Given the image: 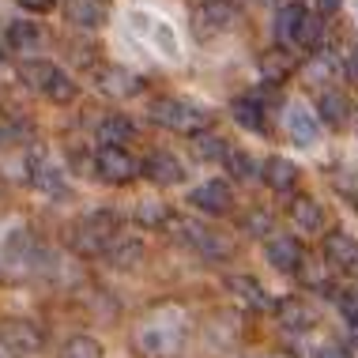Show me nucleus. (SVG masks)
I'll return each instance as SVG.
<instances>
[{
    "label": "nucleus",
    "mask_w": 358,
    "mask_h": 358,
    "mask_svg": "<svg viewBox=\"0 0 358 358\" xmlns=\"http://www.w3.org/2000/svg\"><path fill=\"white\" fill-rule=\"evenodd\" d=\"M298 275H302V283H306V287H313V290H328V272H324L321 264H306V260H302Z\"/></svg>",
    "instance_id": "nucleus-34"
},
{
    "label": "nucleus",
    "mask_w": 358,
    "mask_h": 358,
    "mask_svg": "<svg viewBox=\"0 0 358 358\" xmlns=\"http://www.w3.org/2000/svg\"><path fill=\"white\" fill-rule=\"evenodd\" d=\"M19 8H27V12L42 15V12H53V8H57V0H19Z\"/></svg>",
    "instance_id": "nucleus-36"
},
{
    "label": "nucleus",
    "mask_w": 358,
    "mask_h": 358,
    "mask_svg": "<svg viewBox=\"0 0 358 358\" xmlns=\"http://www.w3.org/2000/svg\"><path fill=\"white\" fill-rule=\"evenodd\" d=\"M136 170H140L136 159L124 148H99L94 151V173L102 181H110V185H129L136 178Z\"/></svg>",
    "instance_id": "nucleus-6"
},
{
    "label": "nucleus",
    "mask_w": 358,
    "mask_h": 358,
    "mask_svg": "<svg viewBox=\"0 0 358 358\" xmlns=\"http://www.w3.org/2000/svg\"><path fill=\"white\" fill-rule=\"evenodd\" d=\"M279 321H283V328H294V332H306V328L317 324V313L313 306H306L302 298H283V302L275 306Z\"/></svg>",
    "instance_id": "nucleus-17"
},
{
    "label": "nucleus",
    "mask_w": 358,
    "mask_h": 358,
    "mask_svg": "<svg viewBox=\"0 0 358 358\" xmlns=\"http://www.w3.org/2000/svg\"><path fill=\"white\" fill-rule=\"evenodd\" d=\"M302 245H298L290 234H275V238H268V264L279 268V272H298L302 268Z\"/></svg>",
    "instance_id": "nucleus-9"
},
{
    "label": "nucleus",
    "mask_w": 358,
    "mask_h": 358,
    "mask_svg": "<svg viewBox=\"0 0 358 358\" xmlns=\"http://www.w3.org/2000/svg\"><path fill=\"white\" fill-rule=\"evenodd\" d=\"M136 343L148 355H159V358L178 355L181 343H185V321H181V313L178 309H155L148 321L140 324Z\"/></svg>",
    "instance_id": "nucleus-1"
},
{
    "label": "nucleus",
    "mask_w": 358,
    "mask_h": 358,
    "mask_svg": "<svg viewBox=\"0 0 358 358\" xmlns=\"http://www.w3.org/2000/svg\"><path fill=\"white\" fill-rule=\"evenodd\" d=\"M290 219H294L298 230L317 234V230H321V222H324V211H321V204H313L309 196H298L294 204H290Z\"/></svg>",
    "instance_id": "nucleus-19"
},
{
    "label": "nucleus",
    "mask_w": 358,
    "mask_h": 358,
    "mask_svg": "<svg viewBox=\"0 0 358 358\" xmlns=\"http://www.w3.org/2000/svg\"><path fill=\"white\" fill-rule=\"evenodd\" d=\"M136 219H140V227H162L170 219V211L159 200H143V204H136Z\"/></svg>",
    "instance_id": "nucleus-32"
},
{
    "label": "nucleus",
    "mask_w": 358,
    "mask_h": 358,
    "mask_svg": "<svg viewBox=\"0 0 358 358\" xmlns=\"http://www.w3.org/2000/svg\"><path fill=\"white\" fill-rule=\"evenodd\" d=\"M287 132H290V140L298 143V148H313V140H317V113H309L306 106H290L287 110Z\"/></svg>",
    "instance_id": "nucleus-13"
},
{
    "label": "nucleus",
    "mask_w": 358,
    "mask_h": 358,
    "mask_svg": "<svg viewBox=\"0 0 358 358\" xmlns=\"http://www.w3.org/2000/svg\"><path fill=\"white\" fill-rule=\"evenodd\" d=\"M113 234H117V215L113 211H94V215H87L72 230V249L80 257H99V253H106Z\"/></svg>",
    "instance_id": "nucleus-4"
},
{
    "label": "nucleus",
    "mask_w": 358,
    "mask_h": 358,
    "mask_svg": "<svg viewBox=\"0 0 358 358\" xmlns=\"http://www.w3.org/2000/svg\"><path fill=\"white\" fill-rule=\"evenodd\" d=\"M106 260H110V268H117V272H129V268H136L143 260V241L140 238H113L110 245H106Z\"/></svg>",
    "instance_id": "nucleus-12"
},
{
    "label": "nucleus",
    "mask_w": 358,
    "mask_h": 358,
    "mask_svg": "<svg viewBox=\"0 0 358 358\" xmlns=\"http://www.w3.org/2000/svg\"><path fill=\"white\" fill-rule=\"evenodd\" d=\"M317 38H321V15H306L302 31H298V45H302V50H313Z\"/></svg>",
    "instance_id": "nucleus-33"
},
{
    "label": "nucleus",
    "mask_w": 358,
    "mask_h": 358,
    "mask_svg": "<svg viewBox=\"0 0 358 358\" xmlns=\"http://www.w3.org/2000/svg\"><path fill=\"white\" fill-rule=\"evenodd\" d=\"M162 227H166V234L178 241V245L196 249L200 257H211V260L230 257V241L222 238L219 230H208L204 222H196V219H189V215H170Z\"/></svg>",
    "instance_id": "nucleus-2"
},
{
    "label": "nucleus",
    "mask_w": 358,
    "mask_h": 358,
    "mask_svg": "<svg viewBox=\"0 0 358 358\" xmlns=\"http://www.w3.org/2000/svg\"><path fill=\"white\" fill-rule=\"evenodd\" d=\"M340 4L343 0H317V8H321L324 15H332V12H340Z\"/></svg>",
    "instance_id": "nucleus-38"
},
{
    "label": "nucleus",
    "mask_w": 358,
    "mask_h": 358,
    "mask_svg": "<svg viewBox=\"0 0 358 358\" xmlns=\"http://www.w3.org/2000/svg\"><path fill=\"white\" fill-rule=\"evenodd\" d=\"M64 15H69V23L83 27V31H94V27H102L106 8L102 0H64Z\"/></svg>",
    "instance_id": "nucleus-18"
},
{
    "label": "nucleus",
    "mask_w": 358,
    "mask_h": 358,
    "mask_svg": "<svg viewBox=\"0 0 358 358\" xmlns=\"http://www.w3.org/2000/svg\"><path fill=\"white\" fill-rule=\"evenodd\" d=\"M230 113H234V121L241 124V129H249V132L264 129V106H260L257 99H234L230 102Z\"/></svg>",
    "instance_id": "nucleus-21"
},
{
    "label": "nucleus",
    "mask_w": 358,
    "mask_h": 358,
    "mask_svg": "<svg viewBox=\"0 0 358 358\" xmlns=\"http://www.w3.org/2000/svg\"><path fill=\"white\" fill-rule=\"evenodd\" d=\"M132 140V121L121 117V113H110L102 124H99V143L102 148H121V143Z\"/></svg>",
    "instance_id": "nucleus-20"
},
{
    "label": "nucleus",
    "mask_w": 358,
    "mask_h": 358,
    "mask_svg": "<svg viewBox=\"0 0 358 358\" xmlns=\"http://www.w3.org/2000/svg\"><path fill=\"white\" fill-rule=\"evenodd\" d=\"M61 358H102V343L94 340V336H72V340L64 343Z\"/></svg>",
    "instance_id": "nucleus-29"
},
{
    "label": "nucleus",
    "mask_w": 358,
    "mask_h": 358,
    "mask_svg": "<svg viewBox=\"0 0 358 358\" xmlns=\"http://www.w3.org/2000/svg\"><path fill=\"white\" fill-rule=\"evenodd\" d=\"M317 110H321V121H328V124H347V117H351V102L343 99V94H336V91H328V94H321V102H317Z\"/></svg>",
    "instance_id": "nucleus-22"
},
{
    "label": "nucleus",
    "mask_w": 358,
    "mask_h": 358,
    "mask_svg": "<svg viewBox=\"0 0 358 358\" xmlns=\"http://www.w3.org/2000/svg\"><path fill=\"white\" fill-rule=\"evenodd\" d=\"M245 230H249V234H257V238L260 234H272V219H268L264 211H253V215L245 219Z\"/></svg>",
    "instance_id": "nucleus-35"
},
{
    "label": "nucleus",
    "mask_w": 358,
    "mask_h": 358,
    "mask_svg": "<svg viewBox=\"0 0 358 358\" xmlns=\"http://www.w3.org/2000/svg\"><path fill=\"white\" fill-rule=\"evenodd\" d=\"M76 91H80V87L72 83V76H64L61 69H57V72H53V80L45 83V91H42V94H45V99H53V102H61V106H64V102H72V99H76Z\"/></svg>",
    "instance_id": "nucleus-28"
},
{
    "label": "nucleus",
    "mask_w": 358,
    "mask_h": 358,
    "mask_svg": "<svg viewBox=\"0 0 358 358\" xmlns=\"http://www.w3.org/2000/svg\"><path fill=\"white\" fill-rule=\"evenodd\" d=\"M321 358H343L340 351H321Z\"/></svg>",
    "instance_id": "nucleus-40"
},
{
    "label": "nucleus",
    "mask_w": 358,
    "mask_h": 358,
    "mask_svg": "<svg viewBox=\"0 0 358 358\" xmlns=\"http://www.w3.org/2000/svg\"><path fill=\"white\" fill-rule=\"evenodd\" d=\"M94 80H99V87L106 94H113V99H132V94L140 91V76L121 69V64H106V69H99Z\"/></svg>",
    "instance_id": "nucleus-8"
},
{
    "label": "nucleus",
    "mask_w": 358,
    "mask_h": 358,
    "mask_svg": "<svg viewBox=\"0 0 358 358\" xmlns=\"http://www.w3.org/2000/svg\"><path fill=\"white\" fill-rule=\"evenodd\" d=\"M227 290L238 298L241 306H249V309H272L268 290L260 287L257 279H249V275H230V279H227Z\"/></svg>",
    "instance_id": "nucleus-15"
},
{
    "label": "nucleus",
    "mask_w": 358,
    "mask_h": 358,
    "mask_svg": "<svg viewBox=\"0 0 358 358\" xmlns=\"http://www.w3.org/2000/svg\"><path fill=\"white\" fill-rule=\"evenodd\" d=\"M347 332H351V340L358 343V309H351V313H347Z\"/></svg>",
    "instance_id": "nucleus-37"
},
{
    "label": "nucleus",
    "mask_w": 358,
    "mask_h": 358,
    "mask_svg": "<svg viewBox=\"0 0 358 358\" xmlns=\"http://www.w3.org/2000/svg\"><path fill=\"white\" fill-rule=\"evenodd\" d=\"M309 12L302 4H287V8H279V15H275V42H279V50H290V45H298V31H302V19Z\"/></svg>",
    "instance_id": "nucleus-14"
},
{
    "label": "nucleus",
    "mask_w": 358,
    "mask_h": 358,
    "mask_svg": "<svg viewBox=\"0 0 358 358\" xmlns=\"http://www.w3.org/2000/svg\"><path fill=\"white\" fill-rule=\"evenodd\" d=\"M192 148L204 162H215V159H227V143L219 136H211V132H196V140H192Z\"/></svg>",
    "instance_id": "nucleus-30"
},
{
    "label": "nucleus",
    "mask_w": 358,
    "mask_h": 358,
    "mask_svg": "<svg viewBox=\"0 0 358 358\" xmlns=\"http://www.w3.org/2000/svg\"><path fill=\"white\" fill-rule=\"evenodd\" d=\"M347 76L358 83V45H355V53H351V61H347Z\"/></svg>",
    "instance_id": "nucleus-39"
},
{
    "label": "nucleus",
    "mask_w": 358,
    "mask_h": 358,
    "mask_svg": "<svg viewBox=\"0 0 358 358\" xmlns=\"http://www.w3.org/2000/svg\"><path fill=\"white\" fill-rule=\"evenodd\" d=\"M0 61H4V53H0Z\"/></svg>",
    "instance_id": "nucleus-41"
},
{
    "label": "nucleus",
    "mask_w": 358,
    "mask_h": 358,
    "mask_svg": "<svg viewBox=\"0 0 358 358\" xmlns=\"http://www.w3.org/2000/svg\"><path fill=\"white\" fill-rule=\"evenodd\" d=\"M260 72L268 76V83H279L290 76V53L283 50H268L264 57H260Z\"/></svg>",
    "instance_id": "nucleus-26"
},
{
    "label": "nucleus",
    "mask_w": 358,
    "mask_h": 358,
    "mask_svg": "<svg viewBox=\"0 0 358 358\" xmlns=\"http://www.w3.org/2000/svg\"><path fill=\"white\" fill-rule=\"evenodd\" d=\"M53 72H57V64H50V61H23L19 64V80L31 87V91H45Z\"/></svg>",
    "instance_id": "nucleus-24"
},
{
    "label": "nucleus",
    "mask_w": 358,
    "mask_h": 358,
    "mask_svg": "<svg viewBox=\"0 0 358 358\" xmlns=\"http://www.w3.org/2000/svg\"><path fill=\"white\" fill-rule=\"evenodd\" d=\"M200 19H204V31H222V27H227L230 19H234V12H230L227 0H208L204 12L196 15V23H200Z\"/></svg>",
    "instance_id": "nucleus-27"
},
{
    "label": "nucleus",
    "mask_w": 358,
    "mask_h": 358,
    "mask_svg": "<svg viewBox=\"0 0 358 358\" xmlns=\"http://www.w3.org/2000/svg\"><path fill=\"white\" fill-rule=\"evenodd\" d=\"M31 181H34L42 192H61V189H64V181H61V173H57V166H53V162H45L42 155H34V159H31Z\"/></svg>",
    "instance_id": "nucleus-23"
},
{
    "label": "nucleus",
    "mask_w": 358,
    "mask_h": 358,
    "mask_svg": "<svg viewBox=\"0 0 358 358\" xmlns=\"http://www.w3.org/2000/svg\"><path fill=\"white\" fill-rule=\"evenodd\" d=\"M189 204L196 211H204V215H227L234 196H230L227 181H204V185H196L189 192Z\"/></svg>",
    "instance_id": "nucleus-7"
},
{
    "label": "nucleus",
    "mask_w": 358,
    "mask_h": 358,
    "mask_svg": "<svg viewBox=\"0 0 358 358\" xmlns=\"http://www.w3.org/2000/svg\"><path fill=\"white\" fill-rule=\"evenodd\" d=\"M151 117L162 124V129L170 132H189V136H196V132H204L211 124V113L200 110V106H192L185 99H159L151 106Z\"/></svg>",
    "instance_id": "nucleus-3"
},
{
    "label": "nucleus",
    "mask_w": 358,
    "mask_h": 358,
    "mask_svg": "<svg viewBox=\"0 0 358 358\" xmlns=\"http://www.w3.org/2000/svg\"><path fill=\"white\" fill-rule=\"evenodd\" d=\"M42 343H45L42 328L34 321H27V317H8L0 324V347L8 355H34V351H42Z\"/></svg>",
    "instance_id": "nucleus-5"
},
{
    "label": "nucleus",
    "mask_w": 358,
    "mask_h": 358,
    "mask_svg": "<svg viewBox=\"0 0 358 358\" xmlns=\"http://www.w3.org/2000/svg\"><path fill=\"white\" fill-rule=\"evenodd\" d=\"M38 42H42V31H38L34 23H12L8 27V45L12 50H19V53H31V50H38Z\"/></svg>",
    "instance_id": "nucleus-25"
},
{
    "label": "nucleus",
    "mask_w": 358,
    "mask_h": 358,
    "mask_svg": "<svg viewBox=\"0 0 358 358\" xmlns=\"http://www.w3.org/2000/svg\"><path fill=\"white\" fill-rule=\"evenodd\" d=\"M355 208H358V204H355Z\"/></svg>",
    "instance_id": "nucleus-42"
},
{
    "label": "nucleus",
    "mask_w": 358,
    "mask_h": 358,
    "mask_svg": "<svg viewBox=\"0 0 358 358\" xmlns=\"http://www.w3.org/2000/svg\"><path fill=\"white\" fill-rule=\"evenodd\" d=\"M222 162H227V170L234 173L238 181H257V173H260L257 162L249 159V155H241V151H227V159H222Z\"/></svg>",
    "instance_id": "nucleus-31"
},
{
    "label": "nucleus",
    "mask_w": 358,
    "mask_h": 358,
    "mask_svg": "<svg viewBox=\"0 0 358 358\" xmlns=\"http://www.w3.org/2000/svg\"><path fill=\"white\" fill-rule=\"evenodd\" d=\"M260 178H264V185L268 189H275V192H287L290 185L298 181V166L290 159H283V155H272V159L260 166Z\"/></svg>",
    "instance_id": "nucleus-16"
},
{
    "label": "nucleus",
    "mask_w": 358,
    "mask_h": 358,
    "mask_svg": "<svg viewBox=\"0 0 358 358\" xmlns=\"http://www.w3.org/2000/svg\"><path fill=\"white\" fill-rule=\"evenodd\" d=\"M143 173L155 181V185H178L181 178H185V166H181L178 155L170 151H155L148 162H143Z\"/></svg>",
    "instance_id": "nucleus-11"
},
{
    "label": "nucleus",
    "mask_w": 358,
    "mask_h": 358,
    "mask_svg": "<svg viewBox=\"0 0 358 358\" xmlns=\"http://www.w3.org/2000/svg\"><path fill=\"white\" fill-rule=\"evenodd\" d=\"M324 260L332 268H358V241L347 230H332L324 238Z\"/></svg>",
    "instance_id": "nucleus-10"
}]
</instances>
